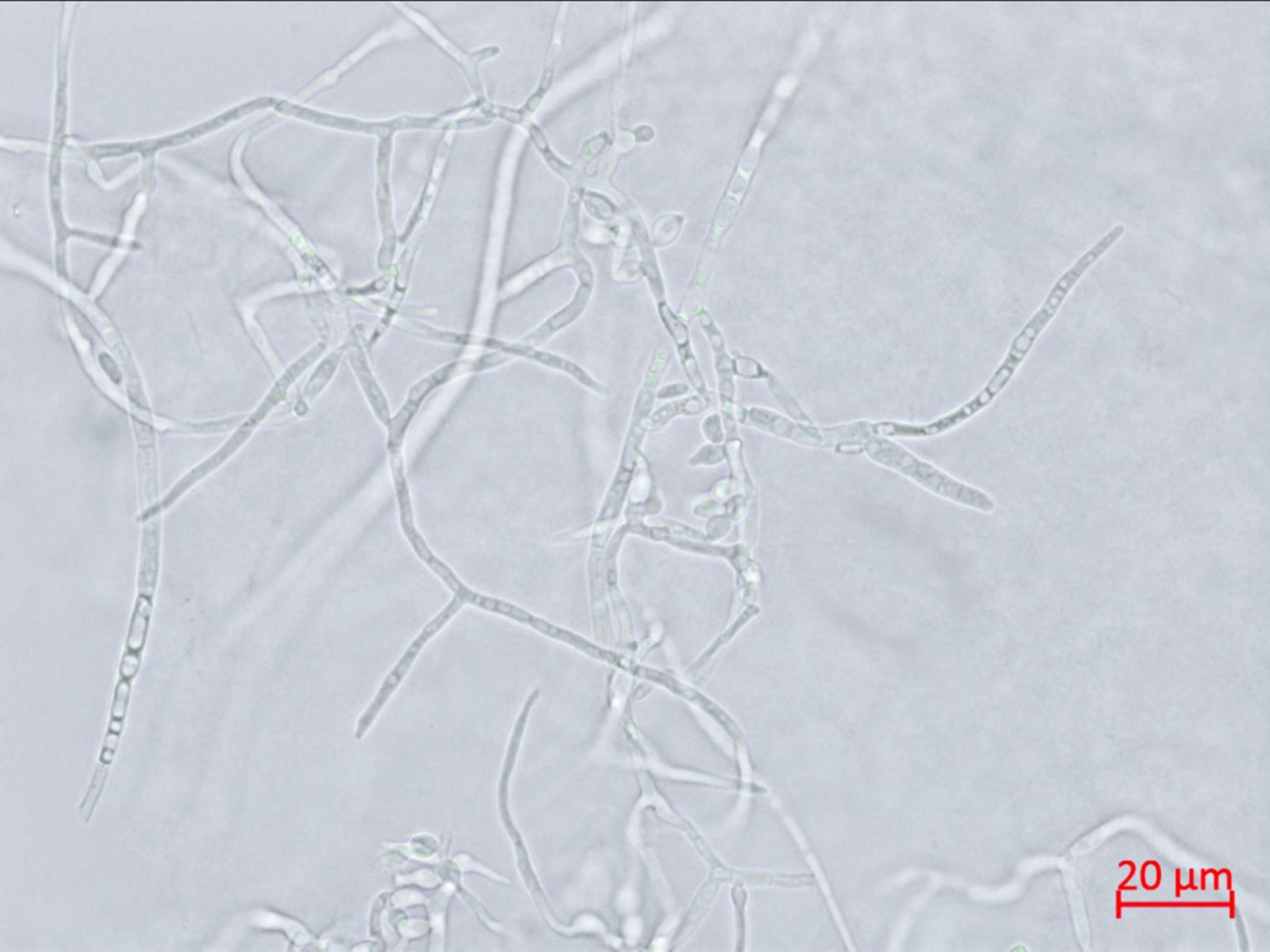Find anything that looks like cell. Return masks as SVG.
I'll return each instance as SVG.
<instances>
[{"label": "cell", "instance_id": "obj_1", "mask_svg": "<svg viewBox=\"0 0 1270 952\" xmlns=\"http://www.w3.org/2000/svg\"><path fill=\"white\" fill-rule=\"evenodd\" d=\"M864 449L866 450L868 457L875 460L876 463L882 464V466L897 473L904 474V476L917 482L924 489L930 490L932 493L942 496V498L982 513H992L995 510L994 500L989 495L982 493L976 487L965 485L963 482L953 479L948 474L933 467L932 464L914 457L912 453L907 452L903 446L896 444L895 441L880 438V437H871V438L865 441Z\"/></svg>", "mask_w": 1270, "mask_h": 952}, {"label": "cell", "instance_id": "obj_2", "mask_svg": "<svg viewBox=\"0 0 1270 952\" xmlns=\"http://www.w3.org/2000/svg\"><path fill=\"white\" fill-rule=\"evenodd\" d=\"M672 355L671 346L660 343L653 354L652 360H650L645 379L640 386L638 395H636L635 407H633L619 471L608 493L607 512L619 508L623 498H625L628 486H630L632 474L635 471L636 458H638L641 444H643L645 438V433L649 431V419L653 413L655 400H657L660 380H662V376L666 373L669 363H671Z\"/></svg>", "mask_w": 1270, "mask_h": 952}, {"label": "cell", "instance_id": "obj_3", "mask_svg": "<svg viewBox=\"0 0 1270 952\" xmlns=\"http://www.w3.org/2000/svg\"><path fill=\"white\" fill-rule=\"evenodd\" d=\"M395 490L396 495H398L400 523H402V528L404 536H406L408 544L412 546L413 551H415L421 561L425 562L427 567L432 569V571H434L437 576L445 583V586L453 591L455 596L461 598L466 604L475 605V607L486 610V612L502 614L504 617L514 619V621L519 623L526 624V622L529 621L530 614L523 612V610L516 607V605L507 603V601L482 595L464 585V583L455 576L452 569L432 552L431 549L428 548L425 539H423L420 532L417 531L415 518H413L408 485H396Z\"/></svg>", "mask_w": 1270, "mask_h": 952}, {"label": "cell", "instance_id": "obj_4", "mask_svg": "<svg viewBox=\"0 0 1270 952\" xmlns=\"http://www.w3.org/2000/svg\"><path fill=\"white\" fill-rule=\"evenodd\" d=\"M464 604L466 603H464L461 598L454 595L453 599L449 601L447 607L442 610L439 615H436V618L432 619V621L422 628L420 634H418L416 639L411 642V645L408 646L407 650L404 651L403 658L400 659V662L393 668V671H391L389 676L385 678V681L382 683V686L380 687L379 692H377L375 700L372 701L370 707H368L366 710V713H364L361 719H359L357 738H362L366 735V732L370 728L371 724L374 723L376 717L379 716L380 710L384 708V705L388 703L391 695L398 690L400 683H402L404 676L407 675L408 669L411 668L413 663L416 662L417 656L420 655L423 648L427 645V642L434 639L437 632H440L442 628L445 627V624H447L450 619H452L454 615L464 607Z\"/></svg>", "mask_w": 1270, "mask_h": 952}, {"label": "cell", "instance_id": "obj_5", "mask_svg": "<svg viewBox=\"0 0 1270 952\" xmlns=\"http://www.w3.org/2000/svg\"><path fill=\"white\" fill-rule=\"evenodd\" d=\"M696 319L713 354L714 372L717 376V402L721 407L722 421L723 423L736 422L734 358L727 353L725 336L712 314L707 309L701 308L696 314Z\"/></svg>", "mask_w": 1270, "mask_h": 952}, {"label": "cell", "instance_id": "obj_6", "mask_svg": "<svg viewBox=\"0 0 1270 952\" xmlns=\"http://www.w3.org/2000/svg\"><path fill=\"white\" fill-rule=\"evenodd\" d=\"M490 345L493 346V348L500 349V352L508 354L510 357L525 358L530 360V362L537 363V365L550 368V370L553 371L564 373V375L571 377V379L575 380L577 384H580L582 387H585V389L594 392V394L599 396V398L608 399L609 396H611V391H609L607 386L592 376L586 368L571 362V360L561 357V355L545 352V350L534 348V346L522 343L509 344L503 343V341H491Z\"/></svg>", "mask_w": 1270, "mask_h": 952}, {"label": "cell", "instance_id": "obj_7", "mask_svg": "<svg viewBox=\"0 0 1270 952\" xmlns=\"http://www.w3.org/2000/svg\"><path fill=\"white\" fill-rule=\"evenodd\" d=\"M578 282H580V285H578L576 293L570 302L541 323L529 335H526L521 341L522 344L539 348V346L548 343L559 331L566 329L567 326H570L582 317V314L587 311L592 293H594L595 277L578 280Z\"/></svg>", "mask_w": 1270, "mask_h": 952}, {"label": "cell", "instance_id": "obj_8", "mask_svg": "<svg viewBox=\"0 0 1270 952\" xmlns=\"http://www.w3.org/2000/svg\"><path fill=\"white\" fill-rule=\"evenodd\" d=\"M748 419L750 425L766 433H771L782 438H789L798 441V443L808 445H831L824 437L826 431L816 430L813 427H796L789 419L778 416L777 413L768 411V409L753 407L748 411Z\"/></svg>", "mask_w": 1270, "mask_h": 952}, {"label": "cell", "instance_id": "obj_9", "mask_svg": "<svg viewBox=\"0 0 1270 952\" xmlns=\"http://www.w3.org/2000/svg\"><path fill=\"white\" fill-rule=\"evenodd\" d=\"M712 405L709 400L699 395L673 400L653 411L649 419V431H662L677 417L701 416V414L708 412Z\"/></svg>", "mask_w": 1270, "mask_h": 952}, {"label": "cell", "instance_id": "obj_10", "mask_svg": "<svg viewBox=\"0 0 1270 952\" xmlns=\"http://www.w3.org/2000/svg\"><path fill=\"white\" fill-rule=\"evenodd\" d=\"M149 612V601L145 599L144 596H140L139 607L138 610H136L134 624H132L131 636L129 640V646L132 650H139L142 648L145 630H147Z\"/></svg>", "mask_w": 1270, "mask_h": 952}, {"label": "cell", "instance_id": "obj_11", "mask_svg": "<svg viewBox=\"0 0 1270 952\" xmlns=\"http://www.w3.org/2000/svg\"><path fill=\"white\" fill-rule=\"evenodd\" d=\"M734 373L741 379H761L768 375L761 363L744 355L734 358Z\"/></svg>", "mask_w": 1270, "mask_h": 952}, {"label": "cell", "instance_id": "obj_12", "mask_svg": "<svg viewBox=\"0 0 1270 952\" xmlns=\"http://www.w3.org/2000/svg\"><path fill=\"white\" fill-rule=\"evenodd\" d=\"M703 435L712 444H720L725 440V428H723L722 417L720 413L709 414L701 423Z\"/></svg>", "mask_w": 1270, "mask_h": 952}, {"label": "cell", "instance_id": "obj_13", "mask_svg": "<svg viewBox=\"0 0 1270 952\" xmlns=\"http://www.w3.org/2000/svg\"><path fill=\"white\" fill-rule=\"evenodd\" d=\"M131 694V678L122 677L118 682L115 691V700H113L111 717L126 718L127 708H129V700Z\"/></svg>", "mask_w": 1270, "mask_h": 952}, {"label": "cell", "instance_id": "obj_14", "mask_svg": "<svg viewBox=\"0 0 1270 952\" xmlns=\"http://www.w3.org/2000/svg\"><path fill=\"white\" fill-rule=\"evenodd\" d=\"M725 458V445L710 443L701 446L699 452L694 455L693 459H691V464H695V466H700V464H705V466H713V464L720 463Z\"/></svg>", "mask_w": 1270, "mask_h": 952}, {"label": "cell", "instance_id": "obj_15", "mask_svg": "<svg viewBox=\"0 0 1270 952\" xmlns=\"http://www.w3.org/2000/svg\"><path fill=\"white\" fill-rule=\"evenodd\" d=\"M336 362H338V357H336V355H331V357L327 359L326 362H323L321 367L318 368L316 375L312 376L313 379L308 384V395L311 396V398L318 394V392L322 390V387L327 384V381L330 379L331 373L334 372Z\"/></svg>", "mask_w": 1270, "mask_h": 952}, {"label": "cell", "instance_id": "obj_16", "mask_svg": "<svg viewBox=\"0 0 1270 952\" xmlns=\"http://www.w3.org/2000/svg\"><path fill=\"white\" fill-rule=\"evenodd\" d=\"M689 391L690 385L684 384V382H673V384L660 387L657 391V399L659 400H677L684 398L685 395L689 394Z\"/></svg>", "mask_w": 1270, "mask_h": 952}, {"label": "cell", "instance_id": "obj_17", "mask_svg": "<svg viewBox=\"0 0 1270 952\" xmlns=\"http://www.w3.org/2000/svg\"><path fill=\"white\" fill-rule=\"evenodd\" d=\"M138 668H139V656L136 654L126 655L121 665V669H120L121 676L125 678H131L132 680V678L135 676L136 671H138Z\"/></svg>", "mask_w": 1270, "mask_h": 952}]
</instances>
